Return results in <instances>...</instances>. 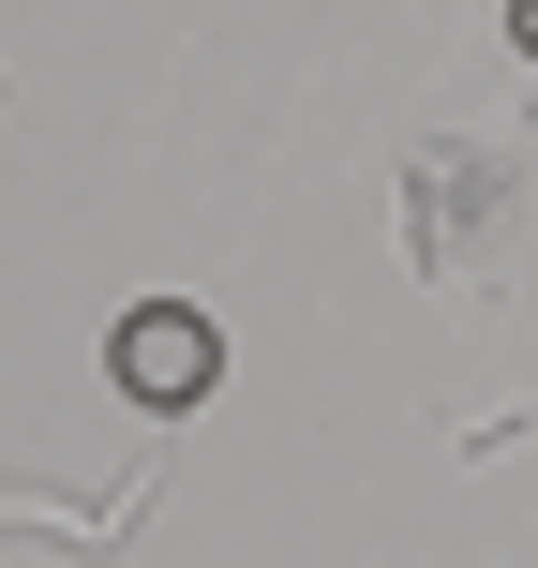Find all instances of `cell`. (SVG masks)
<instances>
[{"mask_svg":"<svg viewBox=\"0 0 538 568\" xmlns=\"http://www.w3.org/2000/svg\"><path fill=\"white\" fill-rule=\"evenodd\" d=\"M509 45H524V60H538V0H509Z\"/></svg>","mask_w":538,"mask_h":568,"instance_id":"obj_3","label":"cell"},{"mask_svg":"<svg viewBox=\"0 0 538 568\" xmlns=\"http://www.w3.org/2000/svg\"><path fill=\"white\" fill-rule=\"evenodd\" d=\"M105 374L150 404V419H180V404H195L210 374H225V329H210L195 300H135V314L105 329Z\"/></svg>","mask_w":538,"mask_h":568,"instance_id":"obj_1","label":"cell"},{"mask_svg":"<svg viewBox=\"0 0 538 568\" xmlns=\"http://www.w3.org/2000/svg\"><path fill=\"white\" fill-rule=\"evenodd\" d=\"M494 195H509L494 165H464V150H419V270H449L464 210H494Z\"/></svg>","mask_w":538,"mask_h":568,"instance_id":"obj_2","label":"cell"}]
</instances>
